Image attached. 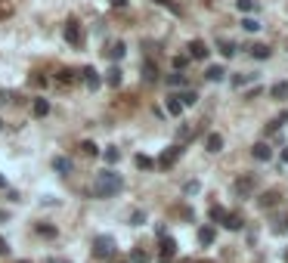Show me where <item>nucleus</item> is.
Instances as JSON below:
<instances>
[{"instance_id": "obj_21", "label": "nucleus", "mask_w": 288, "mask_h": 263, "mask_svg": "<svg viewBox=\"0 0 288 263\" xmlns=\"http://www.w3.org/2000/svg\"><path fill=\"white\" fill-rule=\"evenodd\" d=\"M223 75H226V72H223L220 65H208V75H205V78H208V81H214V84H217V81H223Z\"/></svg>"}, {"instance_id": "obj_36", "label": "nucleus", "mask_w": 288, "mask_h": 263, "mask_svg": "<svg viewBox=\"0 0 288 263\" xmlns=\"http://www.w3.org/2000/svg\"><path fill=\"white\" fill-rule=\"evenodd\" d=\"M242 28H245V31H257V28H260V22H257V19H251V16H248V19L242 22Z\"/></svg>"}, {"instance_id": "obj_3", "label": "nucleus", "mask_w": 288, "mask_h": 263, "mask_svg": "<svg viewBox=\"0 0 288 263\" xmlns=\"http://www.w3.org/2000/svg\"><path fill=\"white\" fill-rule=\"evenodd\" d=\"M93 254L96 257H112L115 254V238L112 235H96L93 238Z\"/></svg>"}, {"instance_id": "obj_40", "label": "nucleus", "mask_w": 288, "mask_h": 263, "mask_svg": "<svg viewBox=\"0 0 288 263\" xmlns=\"http://www.w3.org/2000/svg\"><path fill=\"white\" fill-rule=\"evenodd\" d=\"M155 4H158V7H168V10H174V13H177V7H171V0H155Z\"/></svg>"}, {"instance_id": "obj_35", "label": "nucleus", "mask_w": 288, "mask_h": 263, "mask_svg": "<svg viewBox=\"0 0 288 263\" xmlns=\"http://www.w3.org/2000/svg\"><path fill=\"white\" fill-rule=\"evenodd\" d=\"M186 65H189V56H174V68H177V72H183Z\"/></svg>"}, {"instance_id": "obj_2", "label": "nucleus", "mask_w": 288, "mask_h": 263, "mask_svg": "<svg viewBox=\"0 0 288 263\" xmlns=\"http://www.w3.org/2000/svg\"><path fill=\"white\" fill-rule=\"evenodd\" d=\"M232 192L236 198H251L254 195V173H242V177L232 180Z\"/></svg>"}, {"instance_id": "obj_17", "label": "nucleus", "mask_w": 288, "mask_h": 263, "mask_svg": "<svg viewBox=\"0 0 288 263\" xmlns=\"http://www.w3.org/2000/svg\"><path fill=\"white\" fill-rule=\"evenodd\" d=\"M214 238H217L214 226H202V229H199V241H202V244H214Z\"/></svg>"}, {"instance_id": "obj_34", "label": "nucleus", "mask_w": 288, "mask_h": 263, "mask_svg": "<svg viewBox=\"0 0 288 263\" xmlns=\"http://www.w3.org/2000/svg\"><path fill=\"white\" fill-rule=\"evenodd\" d=\"M168 84H171V87H183V84H186V78L177 72V75H168Z\"/></svg>"}, {"instance_id": "obj_45", "label": "nucleus", "mask_w": 288, "mask_h": 263, "mask_svg": "<svg viewBox=\"0 0 288 263\" xmlns=\"http://www.w3.org/2000/svg\"><path fill=\"white\" fill-rule=\"evenodd\" d=\"M0 130H4V118H0Z\"/></svg>"}, {"instance_id": "obj_46", "label": "nucleus", "mask_w": 288, "mask_h": 263, "mask_svg": "<svg viewBox=\"0 0 288 263\" xmlns=\"http://www.w3.org/2000/svg\"><path fill=\"white\" fill-rule=\"evenodd\" d=\"M62 263H71V260H62Z\"/></svg>"}, {"instance_id": "obj_30", "label": "nucleus", "mask_w": 288, "mask_h": 263, "mask_svg": "<svg viewBox=\"0 0 288 263\" xmlns=\"http://www.w3.org/2000/svg\"><path fill=\"white\" fill-rule=\"evenodd\" d=\"M146 223V210H133V217H130V226H142Z\"/></svg>"}, {"instance_id": "obj_7", "label": "nucleus", "mask_w": 288, "mask_h": 263, "mask_svg": "<svg viewBox=\"0 0 288 263\" xmlns=\"http://www.w3.org/2000/svg\"><path fill=\"white\" fill-rule=\"evenodd\" d=\"M65 41L71 47H81V31H78V22H65Z\"/></svg>"}, {"instance_id": "obj_28", "label": "nucleus", "mask_w": 288, "mask_h": 263, "mask_svg": "<svg viewBox=\"0 0 288 263\" xmlns=\"http://www.w3.org/2000/svg\"><path fill=\"white\" fill-rule=\"evenodd\" d=\"M251 81H254V75L242 72V75H236V78H232V87H245V84H251Z\"/></svg>"}, {"instance_id": "obj_4", "label": "nucleus", "mask_w": 288, "mask_h": 263, "mask_svg": "<svg viewBox=\"0 0 288 263\" xmlns=\"http://www.w3.org/2000/svg\"><path fill=\"white\" fill-rule=\"evenodd\" d=\"M174 254H177V241H174L171 235H161V248H158V260H161V263H168V260H174Z\"/></svg>"}, {"instance_id": "obj_12", "label": "nucleus", "mask_w": 288, "mask_h": 263, "mask_svg": "<svg viewBox=\"0 0 288 263\" xmlns=\"http://www.w3.org/2000/svg\"><path fill=\"white\" fill-rule=\"evenodd\" d=\"M53 170H56V173H62V177H65V173H71V158H65V155L53 158Z\"/></svg>"}, {"instance_id": "obj_26", "label": "nucleus", "mask_w": 288, "mask_h": 263, "mask_svg": "<svg viewBox=\"0 0 288 263\" xmlns=\"http://www.w3.org/2000/svg\"><path fill=\"white\" fill-rule=\"evenodd\" d=\"M136 167H139V170H152V167H155V161H152L149 155H136Z\"/></svg>"}, {"instance_id": "obj_18", "label": "nucleus", "mask_w": 288, "mask_h": 263, "mask_svg": "<svg viewBox=\"0 0 288 263\" xmlns=\"http://www.w3.org/2000/svg\"><path fill=\"white\" fill-rule=\"evenodd\" d=\"M217 47H220V53H223V56H226V59H232V56H236V44H232V41H226V38H220V41H217Z\"/></svg>"}, {"instance_id": "obj_27", "label": "nucleus", "mask_w": 288, "mask_h": 263, "mask_svg": "<svg viewBox=\"0 0 288 263\" xmlns=\"http://www.w3.org/2000/svg\"><path fill=\"white\" fill-rule=\"evenodd\" d=\"M180 102H183V109H186V105L199 102V96H195V90H186V93H180Z\"/></svg>"}, {"instance_id": "obj_42", "label": "nucleus", "mask_w": 288, "mask_h": 263, "mask_svg": "<svg viewBox=\"0 0 288 263\" xmlns=\"http://www.w3.org/2000/svg\"><path fill=\"white\" fill-rule=\"evenodd\" d=\"M282 161H285V164H288V146H285V149H282Z\"/></svg>"}, {"instance_id": "obj_38", "label": "nucleus", "mask_w": 288, "mask_h": 263, "mask_svg": "<svg viewBox=\"0 0 288 263\" xmlns=\"http://www.w3.org/2000/svg\"><path fill=\"white\" fill-rule=\"evenodd\" d=\"M81 149H84V155H96V152H99L96 143H90V139H87V143H81Z\"/></svg>"}, {"instance_id": "obj_23", "label": "nucleus", "mask_w": 288, "mask_h": 263, "mask_svg": "<svg viewBox=\"0 0 288 263\" xmlns=\"http://www.w3.org/2000/svg\"><path fill=\"white\" fill-rule=\"evenodd\" d=\"M38 235H44V238H56V226H50V223H38Z\"/></svg>"}, {"instance_id": "obj_41", "label": "nucleus", "mask_w": 288, "mask_h": 263, "mask_svg": "<svg viewBox=\"0 0 288 263\" xmlns=\"http://www.w3.org/2000/svg\"><path fill=\"white\" fill-rule=\"evenodd\" d=\"M112 7H118V10H121V7H127V0H112Z\"/></svg>"}, {"instance_id": "obj_29", "label": "nucleus", "mask_w": 288, "mask_h": 263, "mask_svg": "<svg viewBox=\"0 0 288 263\" xmlns=\"http://www.w3.org/2000/svg\"><path fill=\"white\" fill-rule=\"evenodd\" d=\"M105 161H109V164H118V161H121V152H118V149H105Z\"/></svg>"}, {"instance_id": "obj_14", "label": "nucleus", "mask_w": 288, "mask_h": 263, "mask_svg": "<svg viewBox=\"0 0 288 263\" xmlns=\"http://www.w3.org/2000/svg\"><path fill=\"white\" fill-rule=\"evenodd\" d=\"M220 223H223V226H226V229H229V232H239V229H242V226H245V223H242V217H239V214H226V217H223V220H220Z\"/></svg>"}, {"instance_id": "obj_8", "label": "nucleus", "mask_w": 288, "mask_h": 263, "mask_svg": "<svg viewBox=\"0 0 288 263\" xmlns=\"http://www.w3.org/2000/svg\"><path fill=\"white\" fill-rule=\"evenodd\" d=\"M208 53H211V50H208L205 41H192V44H189V59H205Z\"/></svg>"}, {"instance_id": "obj_16", "label": "nucleus", "mask_w": 288, "mask_h": 263, "mask_svg": "<svg viewBox=\"0 0 288 263\" xmlns=\"http://www.w3.org/2000/svg\"><path fill=\"white\" fill-rule=\"evenodd\" d=\"M269 93H273V99H288V81H276L269 87Z\"/></svg>"}, {"instance_id": "obj_15", "label": "nucleus", "mask_w": 288, "mask_h": 263, "mask_svg": "<svg viewBox=\"0 0 288 263\" xmlns=\"http://www.w3.org/2000/svg\"><path fill=\"white\" fill-rule=\"evenodd\" d=\"M165 109H168V115L180 118V115H183V102H180V96H168V102H165Z\"/></svg>"}, {"instance_id": "obj_1", "label": "nucleus", "mask_w": 288, "mask_h": 263, "mask_svg": "<svg viewBox=\"0 0 288 263\" xmlns=\"http://www.w3.org/2000/svg\"><path fill=\"white\" fill-rule=\"evenodd\" d=\"M124 189V180H121V173H115V170H102L99 177H96V183H93V198H115L118 192Z\"/></svg>"}, {"instance_id": "obj_10", "label": "nucleus", "mask_w": 288, "mask_h": 263, "mask_svg": "<svg viewBox=\"0 0 288 263\" xmlns=\"http://www.w3.org/2000/svg\"><path fill=\"white\" fill-rule=\"evenodd\" d=\"M251 59H269V56H273V50H269L266 44H251Z\"/></svg>"}, {"instance_id": "obj_24", "label": "nucleus", "mask_w": 288, "mask_h": 263, "mask_svg": "<svg viewBox=\"0 0 288 263\" xmlns=\"http://www.w3.org/2000/svg\"><path fill=\"white\" fill-rule=\"evenodd\" d=\"M109 56H112V59H115V62H121V59H124V56H127V47H124V44H115V47H112V50H109Z\"/></svg>"}, {"instance_id": "obj_44", "label": "nucleus", "mask_w": 288, "mask_h": 263, "mask_svg": "<svg viewBox=\"0 0 288 263\" xmlns=\"http://www.w3.org/2000/svg\"><path fill=\"white\" fill-rule=\"evenodd\" d=\"M0 189H7V180H4V177H0Z\"/></svg>"}, {"instance_id": "obj_37", "label": "nucleus", "mask_w": 288, "mask_h": 263, "mask_svg": "<svg viewBox=\"0 0 288 263\" xmlns=\"http://www.w3.org/2000/svg\"><path fill=\"white\" fill-rule=\"evenodd\" d=\"M130 260H133V263H149V254H146V251H133Z\"/></svg>"}, {"instance_id": "obj_9", "label": "nucleus", "mask_w": 288, "mask_h": 263, "mask_svg": "<svg viewBox=\"0 0 288 263\" xmlns=\"http://www.w3.org/2000/svg\"><path fill=\"white\" fill-rule=\"evenodd\" d=\"M251 155H254L257 161H269V158H273V149H269L266 143H254V149H251Z\"/></svg>"}, {"instance_id": "obj_39", "label": "nucleus", "mask_w": 288, "mask_h": 263, "mask_svg": "<svg viewBox=\"0 0 288 263\" xmlns=\"http://www.w3.org/2000/svg\"><path fill=\"white\" fill-rule=\"evenodd\" d=\"M10 254V244H7V238H0V257H7Z\"/></svg>"}, {"instance_id": "obj_33", "label": "nucleus", "mask_w": 288, "mask_h": 263, "mask_svg": "<svg viewBox=\"0 0 288 263\" xmlns=\"http://www.w3.org/2000/svg\"><path fill=\"white\" fill-rule=\"evenodd\" d=\"M236 7L242 13H254V0H236Z\"/></svg>"}, {"instance_id": "obj_31", "label": "nucleus", "mask_w": 288, "mask_h": 263, "mask_svg": "<svg viewBox=\"0 0 288 263\" xmlns=\"http://www.w3.org/2000/svg\"><path fill=\"white\" fill-rule=\"evenodd\" d=\"M223 217H226V210H223V207H217V204H214V207H211V220H214V223H220Z\"/></svg>"}, {"instance_id": "obj_25", "label": "nucleus", "mask_w": 288, "mask_h": 263, "mask_svg": "<svg viewBox=\"0 0 288 263\" xmlns=\"http://www.w3.org/2000/svg\"><path fill=\"white\" fill-rule=\"evenodd\" d=\"M155 78H158V68H152V62H146V65H142V81L152 84Z\"/></svg>"}, {"instance_id": "obj_43", "label": "nucleus", "mask_w": 288, "mask_h": 263, "mask_svg": "<svg viewBox=\"0 0 288 263\" xmlns=\"http://www.w3.org/2000/svg\"><path fill=\"white\" fill-rule=\"evenodd\" d=\"M0 223H7V214H4V210H0Z\"/></svg>"}, {"instance_id": "obj_32", "label": "nucleus", "mask_w": 288, "mask_h": 263, "mask_svg": "<svg viewBox=\"0 0 288 263\" xmlns=\"http://www.w3.org/2000/svg\"><path fill=\"white\" fill-rule=\"evenodd\" d=\"M273 232H288V217H279L273 223Z\"/></svg>"}, {"instance_id": "obj_11", "label": "nucleus", "mask_w": 288, "mask_h": 263, "mask_svg": "<svg viewBox=\"0 0 288 263\" xmlns=\"http://www.w3.org/2000/svg\"><path fill=\"white\" fill-rule=\"evenodd\" d=\"M205 146H208V152H211V155L223 152V136H220V133H211V136L205 139Z\"/></svg>"}, {"instance_id": "obj_5", "label": "nucleus", "mask_w": 288, "mask_h": 263, "mask_svg": "<svg viewBox=\"0 0 288 263\" xmlns=\"http://www.w3.org/2000/svg\"><path fill=\"white\" fill-rule=\"evenodd\" d=\"M180 152H183V149H180V143L177 146H168L165 152H161V158H158V167H174V161H177V158H180Z\"/></svg>"}, {"instance_id": "obj_20", "label": "nucleus", "mask_w": 288, "mask_h": 263, "mask_svg": "<svg viewBox=\"0 0 288 263\" xmlns=\"http://www.w3.org/2000/svg\"><path fill=\"white\" fill-rule=\"evenodd\" d=\"M177 139H180V143H186V139H192V124H186V121H180V130H177Z\"/></svg>"}, {"instance_id": "obj_6", "label": "nucleus", "mask_w": 288, "mask_h": 263, "mask_svg": "<svg viewBox=\"0 0 288 263\" xmlns=\"http://www.w3.org/2000/svg\"><path fill=\"white\" fill-rule=\"evenodd\" d=\"M81 75H84V84H87V90H99V84H102V81H99V75H96V68H93V65H87Z\"/></svg>"}, {"instance_id": "obj_13", "label": "nucleus", "mask_w": 288, "mask_h": 263, "mask_svg": "<svg viewBox=\"0 0 288 263\" xmlns=\"http://www.w3.org/2000/svg\"><path fill=\"white\" fill-rule=\"evenodd\" d=\"M257 204H260V207H273V204H279V192H276V189H266L263 195L257 198Z\"/></svg>"}, {"instance_id": "obj_22", "label": "nucleus", "mask_w": 288, "mask_h": 263, "mask_svg": "<svg viewBox=\"0 0 288 263\" xmlns=\"http://www.w3.org/2000/svg\"><path fill=\"white\" fill-rule=\"evenodd\" d=\"M105 75H109V78H105V81H109V87H121V68H118V65H115V68H109Z\"/></svg>"}, {"instance_id": "obj_19", "label": "nucleus", "mask_w": 288, "mask_h": 263, "mask_svg": "<svg viewBox=\"0 0 288 263\" xmlns=\"http://www.w3.org/2000/svg\"><path fill=\"white\" fill-rule=\"evenodd\" d=\"M50 115V102L47 99H34V118H47Z\"/></svg>"}]
</instances>
